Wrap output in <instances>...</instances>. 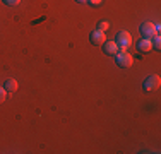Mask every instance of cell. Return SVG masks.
Returning a JSON list of instances; mask_svg holds the SVG:
<instances>
[{
	"mask_svg": "<svg viewBox=\"0 0 161 154\" xmlns=\"http://www.w3.org/2000/svg\"><path fill=\"white\" fill-rule=\"evenodd\" d=\"M115 43L118 46V52H127V48L132 45V36L129 31H118L115 36Z\"/></svg>",
	"mask_w": 161,
	"mask_h": 154,
	"instance_id": "cell-1",
	"label": "cell"
},
{
	"mask_svg": "<svg viewBox=\"0 0 161 154\" xmlns=\"http://www.w3.org/2000/svg\"><path fill=\"white\" fill-rule=\"evenodd\" d=\"M141 34L142 38H147V40H153L156 34H159V24H153V22L146 21L141 26Z\"/></svg>",
	"mask_w": 161,
	"mask_h": 154,
	"instance_id": "cell-2",
	"label": "cell"
},
{
	"mask_svg": "<svg viewBox=\"0 0 161 154\" xmlns=\"http://www.w3.org/2000/svg\"><path fill=\"white\" fill-rule=\"evenodd\" d=\"M115 60H117V65H118V67H122V69H129L130 65L134 63L132 55L127 53V52H118L117 55H115Z\"/></svg>",
	"mask_w": 161,
	"mask_h": 154,
	"instance_id": "cell-3",
	"label": "cell"
},
{
	"mask_svg": "<svg viewBox=\"0 0 161 154\" xmlns=\"http://www.w3.org/2000/svg\"><path fill=\"white\" fill-rule=\"evenodd\" d=\"M159 84H161V77L159 75H149V77H146V80H144V91H147V92H151V91H156L159 87Z\"/></svg>",
	"mask_w": 161,
	"mask_h": 154,
	"instance_id": "cell-4",
	"label": "cell"
},
{
	"mask_svg": "<svg viewBox=\"0 0 161 154\" xmlns=\"http://www.w3.org/2000/svg\"><path fill=\"white\" fill-rule=\"evenodd\" d=\"M89 41L93 45H103L106 41V34L103 33V31H99V29H94L93 33H91V36H89Z\"/></svg>",
	"mask_w": 161,
	"mask_h": 154,
	"instance_id": "cell-5",
	"label": "cell"
},
{
	"mask_svg": "<svg viewBox=\"0 0 161 154\" xmlns=\"http://www.w3.org/2000/svg\"><path fill=\"white\" fill-rule=\"evenodd\" d=\"M101 46H103V52H105L106 55H113V57H115V55L118 53V46H117V43H115V40H113V41H108V40H106Z\"/></svg>",
	"mask_w": 161,
	"mask_h": 154,
	"instance_id": "cell-6",
	"label": "cell"
},
{
	"mask_svg": "<svg viewBox=\"0 0 161 154\" xmlns=\"http://www.w3.org/2000/svg\"><path fill=\"white\" fill-rule=\"evenodd\" d=\"M137 48H139V52L147 53V52H151V50H153V41L147 40V38H142V40L137 43Z\"/></svg>",
	"mask_w": 161,
	"mask_h": 154,
	"instance_id": "cell-7",
	"label": "cell"
},
{
	"mask_svg": "<svg viewBox=\"0 0 161 154\" xmlns=\"http://www.w3.org/2000/svg\"><path fill=\"white\" fill-rule=\"evenodd\" d=\"M5 91L7 92H16L17 89H19V84H17V80L16 79H7L5 80Z\"/></svg>",
	"mask_w": 161,
	"mask_h": 154,
	"instance_id": "cell-8",
	"label": "cell"
},
{
	"mask_svg": "<svg viewBox=\"0 0 161 154\" xmlns=\"http://www.w3.org/2000/svg\"><path fill=\"white\" fill-rule=\"evenodd\" d=\"M153 48L154 50H161V40H159V34H156L154 38H153Z\"/></svg>",
	"mask_w": 161,
	"mask_h": 154,
	"instance_id": "cell-9",
	"label": "cell"
},
{
	"mask_svg": "<svg viewBox=\"0 0 161 154\" xmlns=\"http://www.w3.org/2000/svg\"><path fill=\"white\" fill-rule=\"evenodd\" d=\"M108 28H110V22H108V21H101V22L98 24V28H96V29L103 31V33H106V29H108Z\"/></svg>",
	"mask_w": 161,
	"mask_h": 154,
	"instance_id": "cell-10",
	"label": "cell"
},
{
	"mask_svg": "<svg viewBox=\"0 0 161 154\" xmlns=\"http://www.w3.org/2000/svg\"><path fill=\"white\" fill-rule=\"evenodd\" d=\"M7 94H9V92L5 91V87H0V105L7 99Z\"/></svg>",
	"mask_w": 161,
	"mask_h": 154,
	"instance_id": "cell-11",
	"label": "cell"
},
{
	"mask_svg": "<svg viewBox=\"0 0 161 154\" xmlns=\"http://www.w3.org/2000/svg\"><path fill=\"white\" fill-rule=\"evenodd\" d=\"M5 5H9V7H16V5H19L21 3V0H2Z\"/></svg>",
	"mask_w": 161,
	"mask_h": 154,
	"instance_id": "cell-12",
	"label": "cell"
},
{
	"mask_svg": "<svg viewBox=\"0 0 161 154\" xmlns=\"http://www.w3.org/2000/svg\"><path fill=\"white\" fill-rule=\"evenodd\" d=\"M87 3H89V5H93V7H99L103 3V0H87Z\"/></svg>",
	"mask_w": 161,
	"mask_h": 154,
	"instance_id": "cell-13",
	"label": "cell"
},
{
	"mask_svg": "<svg viewBox=\"0 0 161 154\" xmlns=\"http://www.w3.org/2000/svg\"><path fill=\"white\" fill-rule=\"evenodd\" d=\"M75 2H79V3H84V2H87V0H75Z\"/></svg>",
	"mask_w": 161,
	"mask_h": 154,
	"instance_id": "cell-14",
	"label": "cell"
}]
</instances>
